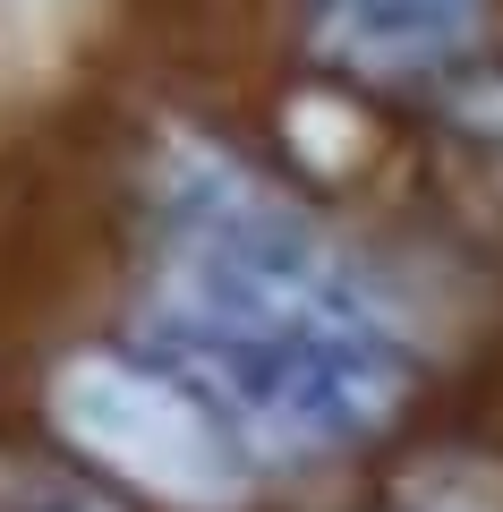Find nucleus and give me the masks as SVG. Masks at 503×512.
Returning <instances> with one entry per match:
<instances>
[{
    "label": "nucleus",
    "mask_w": 503,
    "mask_h": 512,
    "mask_svg": "<svg viewBox=\"0 0 503 512\" xmlns=\"http://www.w3.org/2000/svg\"><path fill=\"white\" fill-rule=\"evenodd\" d=\"M162 291L137 308V359L180 376L256 453H342L410 393V350L376 291L265 171L214 146H171Z\"/></svg>",
    "instance_id": "obj_1"
},
{
    "label": "nucleus",
    "mask_w": 503,
    "mask_h": 512,
    "mask_svg": "<svg viewBox=\"0 0 503 512\" xmlns=\"http://www.w3.org/2000/svg\"><path fill=\"white\" fill-rule=\"evenodd\" d=\"M52 419L111 478L162 495L171 512H231L248 495V444L137 350H77L52 376Z\"/></svg>",
    "instance_id": "obj_2"
},
{
    "label": "nucleus",
    "mask_w": 503,
    "mask_h": 512,
    "mask_svg": "<svg viewBox=\"0 0 503 512\" xmlns=\"http://www.w3.org/2000/svg\"><path fill=\"white\" fill-rule=\"evenodd\" d=\"M478 35V0H316V52L350 77L452 69Z\"/></svg>",
    "instance_id": "obj_3"
},
{
    "label": "nucleus",
    "mask_w": 503,
    "mask_h": 512,
    "mask_svg": "<svg viewBox=\"0 0 503 512\" xmlns=\"http://www.w3.org/2000/svg\"><path fill=\"white\" fill-rule=\"evenodd\" d=\"M452 128L478 137V146H503V77H469V86L452 94Z\"/></svg>",
    "instance_id": "obj_4"
},
{
    "label": "nucleus",
    "mask_w": 503,
    "mask_h": 512,
    "mask_svg": "<svg viewBox=\"0 0 503 512\" xmlns=\"http://www.w3.org/2000/svg\"><path fill=\"white\" fill-rule=\"evenodd\" d=\"M0 512H103L86 487H69V478H9L0 487Z\"/></svg>",
    "instance_id": "obj_5"
}]
</instances>
